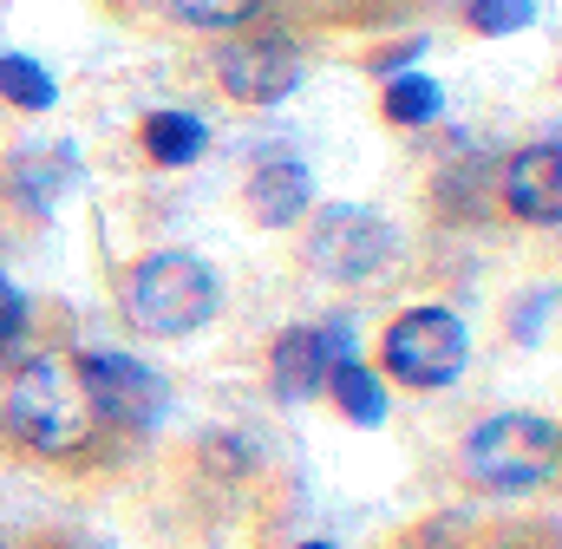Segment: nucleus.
Listing matches in <instances>:
<instances>
[{
    "label": "nucleus",
    "instance_id": "nucleus-1",
    "mask_svg": "<svg viewBox=\"0 0 562 549\" xmlns=\"http://www.w3.org/2000/svg\"><path fill=\"white\" fill-rule=\"evenodd\" d=\"M223 307V288H216V269L190 249H157L144 256L132 281H125V314L132 327L157 334V340H183L196 327H210Z\"/></svg>",
    "mask_w": 562,
    "mask_h": 549
},
{
    "label": "nucleus",
    "instance_id": "nucleus-2",
    "mask_svg": "<svg viewBox=\"0 0 562 549\" xmlns=\"http://www.w3.org/2000/svg\"><path fill=\"white\" fill-rule=\"evenodd\" d=\"M7 412H13V432L26 445H40V451H72L92 432V400L79 386V367L59 360V354H40V360H26L13 373Z\"/></svg>",
    "mask_w": 562,
    "mask_h": 549
},
{
    "label": "nucleus",
    "instance_id": "nucleus-3",
    "mask_svg": "<svg viewBox=\"0 0 562 549\" xmlns=\"http://www.w3.org/2000/svg\"><path fill=\"white\" fill-rule=\"evenodd\" d=\"M464 471L491 491H537L557 478V425L537 412L484 418L464 445Z\"/></svg>",
    "mask_w": 562,
    "mask_h": 549
},
{
    "label": "nucleus",
    "instance_id": "nucleus-4",
    "mask_svg": "<svg viewBox=\"0 0 562 549\" xmlns=\"http://www.w3.org/2000/svg\"><path fill=\"white\" fill-rule=\"evenodd\" d=\"M380 354H386V373H393V380L438 393V386H451V380L464 373L471 334H464V321H458L451 307H406V314L386 327Z\"/></svg>",
    "mask_w": 562,
    "mask_h": 549
},
{
    "label": "nucleus",
    "instance_id": "nucleus-5",
    "mask_svg": "<svg viewBox=\"0 0 562 549\" xmlns=\"http://www.w3.org/2000/svg\"><path fill=\"white\" fill-rule=\"evenodd\" d=\"M393 223H380L373 210H353V203H334L321 223H314V236H307V262L314 269H327L334 281H367V274H380L393 262Z\"/></svg>",
    "mask_w": 562,
    "mask_h": 549
},
{
    "label": "nucleus",
    "instance_id": "nucleus-6",
    "mask_svg": "<svg viewBox=\"0 0 562 549\" xmlns=\"http://www.w3.org/2000/svg\"><path fill=\"white\" fill-rule=\"evenodd\" d=\"M72 367H79V386H86L92 412H112L119 425H150L164 412V380L132 354H86Z\"/></svg>",
    "mask_w": 562,
    "mask_h": 549
},
{
    "label": "nucleus",
    "instance_id": "nucleus-7",
    "mask_svg": "<svg viewBox=\"0 0 562 549\" xmlns=\"http://www.w3.org/2000/svg\"><path fill=\"white\" fill-rule=\"evenodd\" d=\"M340 360H353L347 327H294V334H281L276 340V393L281 400H314Z\"/></svg>",
    "mask_w": 562,
    "mask_h": 549
},
{
    "label": "nucleus",
    "instance_id": "nucleus-8",
    "mask_svg": "<svg viewBox=\"0 0 562 549\" xmlns=\"http://www.w3.org/2000/svg\"><path fill=\"white\" fill-rule=\"evenodd\" d=\"M294 79H301V59H294V46L288 40H236V46H223V86L243 99V105H276L294 92Z\"/></svg>",
    "mask_w": 562,
    "mask_h": 549
},
{
    "label": "nucleus",
    "instance_id": "nucleus-9",
    "mask_svg": "<svg viewBox=\"0 0 562 549\" xmlns=\"http://www.w3.org/2000/svg\"><path fill=\"white\" fill-rule=\"evenodd\" d=\"M504 203H510L524 223H543V229L562 216V150L550 137L510 157V170H504Z\"/></svg>",
    "mask_w": 562,
    "mask_h": 549
},
{
    "label": "nucleus",
    "instance_id": "nucleus-10",
    "mask_svg": "<svg viewBox=\"0 0 562 549\" xmlns=\"http://www.w3.org/2000/svg\"><path fill=\"white\" fill-rule=\"evenodd\" d=\"M307 164H294V157H262L256 164V177H249V210H256V223H269V229H288L301 210H307Z\"/></svg>",
    "mask_w": 562,
    "mask_h": 549
},
{
    "label": "nucleus",
    "instance_id": "nucleus-11",
    "mask_svg": "<svg viewBox=\"0 0 562 549\" xmlns=\"http://www.w3.org/2000/svg\"><path fill=\"white\" fill-rule=\"evenodd\" d=\"M144 150L177 170V164H196V157L210 150V132H203L196 112H150V119H144Z\"/></svg>",
    "mask_w": 562,
    "mask_h": 549
},
{
    "label": "nucleus",
    "instance_id": "nucleus-12",
    "mask_svg": "<svg viewBox=\"0 0 562 549\" xmlns=\"http://www.w3.org/2000/svg\"><path fill=\"white\" fill-rule=\"evenodd\" d=\"M327 393H334V406L347 412L353 425H380V418H386V393H380V380H373L360 360H340V367L327 373Z\"/></svg>",
    "mask_w": 562,
    "mask_h": 549
},
{
    "label": "nucleus",
    "instance_id": "nucleus-13",
    "mask_svg": "<svg viewBox=\"0 0 562 549\" xmlns=\"http://www.w3.org/2000/svg\"><path fill=\"white\" fill-rule=\"evenodd\" d=\"M0 92L20 105V112H46L59 92H53V79H46V66L40 59H26V53H7L0 59Z\"/></svg>",
    "mask_w": 562,
    "mask_h": 549
},
{
    "label": "nucleus",
    "instance_id": "nucleus-14",
    "mask_svg": "<svg viewBox=\"0 0 562 549\" xmlns=\"http://www.w3.org/2000/svg\"><path fill=\"white\" fill-rule=\"evenodd\" d=\"M386 119L393 125H431L438 119V79H425V72L386 79Z\"/></svg>",
    "mask_w": 562,
    "mask_h": 549
},
{
    "label": "nucleus",
    "instance_id": "nucleus-15",
    "mask_svg": "<svg viewBox=\"0 0 562 549\" xmlns=\"http://www.w3.org/2000/svg\"><path fill=\"white\" fill-rule=\"evenodd\" d=\"M190 26H210V33H223V26H243V20H256L262 13V0H170Z\"/></svg>",
    "mask_w": 562,
    "mask_h": 549
},
{
    "label": "nucleus",
    "instance_id": "nucleus-16",
    "mask_svg": "<svg viewBox=\"0 0 562 549\" xmlns=\"http://www.w3.org/2000/svg\"><path fill=\"white\" fill-rule=\"evenodd\" d=\"M464 13H471L477 33H524V26H537V7L530 0H471Z\"/></svg>",
    "mask_w": 562,
    "mask_h": 549
},
{
    "label": "nucleus",
    "instance_id": "nucleus-17",
    "mask_svg": "<svg viewBox=\"0 0 562 549\" xmlns=\"http://www.w3.org/2000/svg\"><path fill=\"white\" fill-rule=\"evenodd\" d=\"M20 321H26V307H20V294L0 281V340H13V334H20Z\"/></svg>",
    "mask_w": 562,
    "mask_h": 549
},
{
    "label": "nucleus",
    "instance_id": "nucleus-18",
    "mask_svg": "<svg viewBox=\"0 0 562 549\" xmlns=\"http://www.w3.org/2000/svg\"><path fill=\"white\" fill-rule=\"evenodd\" d=\"M301 549H334V544H301Z\"/></svg>",
    "mask_w": 562,
    "mask_h": 549
},
{
    "label": "nucleus",
    "instance_id": "nucleus-19",
    "mask_svg": "<svg viewBox=\"0 0 562 549\" xmlns=\"http://www.w3.org/2000/svg\"><path fill=\"white\" fill-rule=\"evenodd\" d=\"M0 549H7V544H0Z\"/></svg>",
    "mask_w": 562,
    "mask_h": 549
}]
</instances>
